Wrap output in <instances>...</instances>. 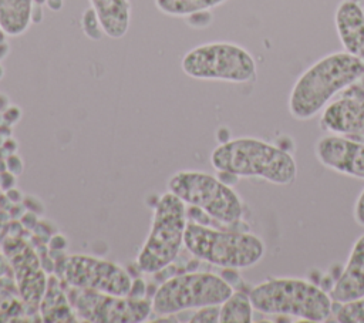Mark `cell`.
<instances>
[{"label": "cell", "mask_w": 364, "mask_h": 323, "mask_svg": "<svg viewBox=\"0 0 364 323\" xmlns=\"http://www.w3.org/2000/svg\"><path fill=\"white\" fill-rule=\"evenodd\" d=\"M65 246H67V240H65V238L61 236V235H55V236H53L51 240H50V248H51V249L63 250V249H65Z\"/></svg>", "instance_id": "obj_26"}, {"label": "cell", "mask_w": 364, "mask_h": 323, "mask_svg": "<svg viewBox=\"0 0 364 323\" xmlns=\"http://www.w3.org/2000/svg\"><path fill=\"white\" fill-rule=\"evenodd\" d=\"M3 253L10 263L13 277L28 314H38V306L48 280L41 268V259L21 238L6 239L3 243Z\"/></svg>", "instance_id": "obj_11"}, {"label": "cell", "mask_w": 364, "mask_h": 323, "mask_svg": "<svg viewBox=\"0 0 364 323\" xmlns=\"http://www.w3.org/2000/svg\"><path fill=\"white\" fill-rule=\"evenodd\" d=\"M330 297L336 303L364 297V235L355 240L347 263L330 292Z\"/></svg>", "instance_id": "obj_15"}, {"label": "cell", "mask_w": 364, "mask_h": 323, "mask_svg": "<svg viewBox=\"0 0 364 323\" xmlns=\"http://www.w3.org/2000/svg\"><path fill=\"white\" fill-rule=\"evenodd\" d=\"M185 248L199 260L225 269H245L264 255L263 240L249 232H226L203 223L188 222Z\"/></svg>", "instance_id": "obj_4"}, {"label": "cell", "mask_w": 364, "mask_h": 323, "mask_svg": "<svg viewBox=\"0 0 364 323\" xmlns=\"http://www.w3.org/2000/svg\"><path fill=\"white\" fill-rule=\"evenodd\" d=\"M320 122L326 131L364 138V100L341 98L331 102Z\"/></svg>", "instance_id": "obj_14"}, {"label": "cell", "mask_w": 364, "mask_h": 323, "mask_svg": "<svg viewBox=\"0 0 364 323\" xmlns=\"http://www.w3.org/2000/svg\"><path fill=\"white\" fill-rule=\"evenodd\" d=\"M219 312H220V305H210V306H203L199 309H195L188 319V322L192 323H216L219 322Z\"/></svg>", "instance_id": "obj_23"}, {"label": "cell", "mask_w": 364, "mask_h": 323, "mask_svg": "<svg viewBox=\"0 0 364 323\" xmlns=\"http://www.w3.org/2000/svg\"><path fill=\"white\" fill-rule=\"evenodd\" d=\"M3 235H4V226L0 223V240L3 239Z\"/></svg>", "instance_id": "obj_29"}, {"label": "cell", "mask_w": 364, "mask_h": 323, "mask_svg": "<svg viewBox=\"0 0 364 323\" xmlns=\"http://www.w3.org/2000/svg\"><path fill=\"white\" fill-rule=\"evenodd\" d=\"M101 30L109 38H122L131 24L129 0H90Z\"/></svg>", "instance_id": "obj_16"}, {"label": "cell", "mask_w": 364, "mask_h": 323, "mask_svg": "<svg viewBox=\"0 0 364 323\" xmlns=\"http://www.w3.org/2000/svg\"><path fill=\"white\" fill-rule=\"evenodd\" d=\"M212 166L233 176H256L276 185H289L296 179L294 158L257 138H236L218 145L210 154Z\"/></svg>", "instance_id": "obj_2"}, {"label": "cell", "mask_w": 364, "mask_h": 323, "mask_svg": "<svg viewBox=\"0 0 364 323\" xmlns=\"http://www.w3.org/2000/svg\"><path fill=\"white\" fill-rule=\"evenodd\" d=\"M168 191L182 199L185 205L200 209L220 223H236L243 215L239 195L226 182L206 172H175L168 179Z\"/></svg>", "instance_id": "obj_7"}, {"label": "cell", "mask_w": 364, "mask_h": 323, "mask_svg": "<svg viewBox=\"0 0 364 323\" xmlns=\"http://www.w3.org/2000/svg\"><path fill=\"white\" fill-rule=\"evenodd\" d=\"M34 0H0V28L7 36H20L31 24Z\"/></svg>", "instance_id": "obj_18"}, {"label": "cell", "mask_w": 364, "mask_h": 323, "mask_svg": "<svg viewBox=\"0 0 364 323\" xmlns=\"http://www.w3.org/2000/svg\"><path fill=\"white\" fill-rule=\"evenodd\" d=\"M253 320V305L249 293L232 292L220 305L219 323H250Z\"/></svg>", "instance_id": "obj_20"}, {"label": "cell", "mask_w": 364, "mask_h": 323, "mask_svg": "<svg viewBox=\"0 0 364 323\" xmlns=\"http://www.w3.org/2000/svg\"><path fill=\"white\" fill-rule=\"evenodd\" d=\"M46 3L54 11H58L63 7V0H46Z\"/></svg>", "instance_id": "obj_28"}, {"label": "cell", "mask_w": 364, "mask_h": 323, "mask_svg": "<svg viewBox=\"0 0 364 323\" xmlns=\"http://www.w3.org/2000/svg\"><path fill=\"white\" fill-rule=\"evenodd\" d=\"M156 9L172 17H188L195 13L208 11L226 0H154Z\"/></svg>", "instance_id": "obj_21"}, {"label": "cell", "mask_w": 364, "mask_h": 323, "mask_svg": "<svg viewBox=\"0 0 364 323\" xmlns=\"http://www.w3.org/2000/svg\"><path fill=\"white\" fill-rule=\"evenodd\" d=\"M353 216L354 221L360 225L364 226V189L361 191V194L358 195L355 205H354V211H353Z\"/></svg>", "instance_id": "obj_25"}, {"label": "cell", "mask_w": 364, "mask_h": 323, "mask_svg": "<svg viewBox=\"0 0 364 323\" xmlns=\"http://www.w3.org/2000/svg\"><path fill=\"white\" fill-rule=\"evenodd\" d=\"M253 309L264 314L291 316L307 322H326L333 300L318 286L297 277H276L255 286L250 293Z\"/></svg>", "instance_id": "obj_3"}, {"label": "cell", "mask_w": 364, "mask_h": 323, "mask_svg": "<svg viewBox=\"0 0 364 323\" xmlns=\"http://www.w3.org/2000/svg\"><path fill=\"white\" fill-rule=\"evenodd\" d=\"M6 275H11V268H10V263H9L7 258L4 256V253L0 252V277H3Z\"/></svg>", "instance_id": "obj_27"}, {"label": "cell", "mask_w": 364, "mask_h": 323, "mask_svg": "<svg viewBox=\"0 0 364 323\" xmlns=\"http://www.w3.org/2000/svg\"><path fill=\"white\" fill-rule=\"evenodd\" d=\"M364 77V61L347 51L331 53L310 65L294 83L289 97L293 118L310 120L341 90Z\"/></svg>", "instance_id": "obj_1"}, {"label": "cell", "mask_w": 364, "mask_h": 323, "mask_svg": "<svg viewBox=\"0 0 364 323\" xmlns=\"http://www.w3.org/2000/svg\"><path fill=\"white\" fill-rule=\"evenodd\" d=\"M336 320L340 323H364V297L341 303Z\"/></svg>", "instance_id": "obj_22"}, {"label": "cell", "mask_w": 364, "mask_h": 323, "mask_svg": "<svg viewBox=\"0 0 364 323\" xmlns=\"http://www.w3.org/2000/svg\"><path fill=\"white\" fill-rule=\"evenodd\" d=\"M82 24H84V33H85L88 37L94 38V40L101 37L102 30H101V26H100V23H98V18H97V16H95V13H94L92 9H90V10H87V11L84 13V16H82ZM102 34H104V33H102Z\"/></svg>", "instance_id": "obj_24"}, {"label": "cell", "mask_w": 364, "mask_h": 323, "mask_svg": "<svg viewBox=\"0 0 364 323\" xmlns=\"http://www.w3.org/2000/svg\"><path fill=\"white\" fill-rule=\"evenodd\" d=\"M38 314L41 320L48 323H70L78 320L67 297L63 280L54 275L47 280V287L38 306Z\"/></svg>", "instance_id": "obj_17"}, {"label": "cell", "mask_w": 364, "mask_h": 323, "mask_svg": "<svg viewBox=\"0 0 364 323\" xmlns=\"http://www.w3.org/2000/svg\"><path fill=\"white\" fill-rule=\"evenodd\" d=\"M314 152L326 168L364 179V144L340 135H326L317 141Z\"/></svg>", "instance_id": "obj_12"}, {"label": "cell", "mask_w": 364, "mask_h": 323, "mask_svg": "<svg viewBox=\"0 0 364 323\" xmlns=\"http://www.w3.org/2000/svg\"><path fill=\"white\" fill-rule=\"evenodd\" d=\"M64 287L77 319L82 322L141 323L152 314V303L144 297L118 296L74 287L67 283H64Z\"/></svg>", "instance_id": "obj_9"}, {"label": "cell", "mask_w": 364, "mask_h": 323, "mask_svg": "<svg viewBox=\"0 0 364 323\" xmlns=\"http://www.w3.org/2000/svg\"><path fill=\"white\" fill-rule=\"evenodd\" d=\"M30 316L11 275L0 277V322H16Z\"/></svg>", "instance_id": "obj_19"}, {"label": "cell", "mask_w": 364, "mask_h": 323, "mask_svg": "<svg viewBox=\"0 0 364 323\" xmlns=\"http://www.w3.org/2000/svg\"><path fill=\"white\" fill-rule=\"evenodd\" d=\"M55 268L60 279L70 286L118 296H129L134 282L118 263L91 255L64 256Z\"/></svg>", "instance_id": "obj_10"}, {"label": "cell", "mask_w": 364, "mask_h": 323, "mask_svg": "<svg viewBox=\"0 0 364 323\" xmlns=\"http://www.w3.org/2000/svg\"><path fill=\"white\" fill-rule=\"evenodd\" d=\"M186 225L185 202L169 191L162 194L155 202L148 236L136 256L138 269L155 273L171 265L183 245Z\"/></svg>", "instance_id": "obj_5"}, {"label": "cell", "mask_w": 364, "mask_h": 323, "mask_svg": "<svg viewBox=\"0 0 364 323\" xmlns=\"http://www.w3.org/2000/svg\"><path fill=\"white\" fill-rule=\"evenodd\" d=\"M182 71L196 80L249 83L256 77V61L239 44L212 41L189 50L182 61Z\"/></svg>", "instance_id": "obj_8"}, {"label": "cell", "mask_w": 364, "mask_h": 323, "mask_svg": "<svg viewBox=\"0 0 364 323\" xmlns=\"http://www.w3.org/2000/svg\"><path fill=\"white\" fill-rule=\"evenodd\" d=\"M233 289L212 272H186L165 280L154 293L152 313L173 316L203 306L222 305Z\"/></svg>", "instance_id": "obj_6"}, {"label": "cell", "mask_w": 364, "mask_h": 323, "mask_svg": "<svg viewBox=\"0 0 364 323\" xmlns=\"http://www.w3.org/2000/svg\"><path fill=\"white\" fill-rule=\"evenodd\" d=\"M344 51L364 61V7L358 0H343L334 14Z\"/></svg>", "instance_id": "obj_13"}]
</instances>
